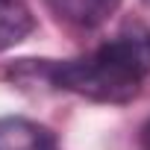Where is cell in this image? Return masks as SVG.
<instances>
[{
    "instance_id": "6da1fadb",
    "label": "cell",
    "mask_w": 150,
    "mask_h": 150,
    "mask_svg": "<svg viewBox=\"0 0 150 150\" xmlns=\"http://www.w3.org/2000/svg\"><path fill=\"white\" fill-rule=\"evenodd\" d=\"M24 65L53 88H65L100 103H124L138 94L150 74V30L132 24L80 59H24Z\"/></svg>"
},
{
    "instance_id": "7a4b0ae2",
    "label": "cell",
    "mask_w": 150,
    "mask_h": 150,
    "mask_svg": "<svg viewBox=\"0 0 150 150\" xmlns=\"http://www.w3.org/2000/svg\"><path fill=\"white\" fill-rule=\"evenodd\" d=\"M0 150H56V141L30 118H0Z\"/></svg>"
},
{
    "instance_id": "3957f363",
    "label": "cell",
    "mask_w": 150,
    "mask_h": 150,
    "mask_svg": "<svg viewBox=\"0 0 150 150\" xmlns=\"http://www.w3.org/2000/svg\"><path fill=\"white\" fill-rule=\"evenodd\" d=\"M121 0H47V6L56 12V18L74 24V27H97L103 24L115 9H118Z\"/></svg>"
},
{
    "instance_id": "277c9868",
    "label": "cell",
    "mask_w": 150,
    "mask_h": 150,
    "mask_svg": "<svg viewBox=\"0 0 150 150\" xmlns=\"http://www.w3.org/2000/svg\"><path fill=\"white\" fill-rule=\"evenodd\" d=\"M33 12L21 0H0V53L15 47L33 33Z\"/></svg>"
},
{
    "instance_id": "5b68a950",
    "label": "cell",
    "mask_w": 150,
    "mask_h": 150,
    "mask_svg": "<svg viewBox=\"0 0 150 150\" xmlns=\"http://www.w3.org/2000/svg\"><path fill=\"white\" fill-rule=\"evenodd\" d=\"M144 138H150V124H147V127H144Z\"/></svg>"
},
{
    "instance_id": "8992f818",
    "label": "cell",
    "mask_w": 150,
    "mask_h": 150,
    "mask_svg": "<svg viewBox=\"0 0 150 150\" xmlns=\"http://www.w3.org/2000/svg\"><path fill=\"white\" fill-rule=\"evenodd\" d=\"M144 3H147V6H150V0H144Z\"/></svg>"
}]
</instances>
